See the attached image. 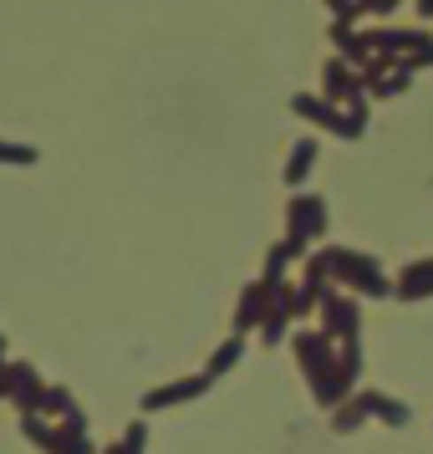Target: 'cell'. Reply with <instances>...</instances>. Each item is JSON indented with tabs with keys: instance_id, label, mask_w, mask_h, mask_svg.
Returning a JSON list of instances; mask_svg holds the SVG:
<instances>
[{
	"instance_id": "obj_1",
	"label": "cell",
	"mask_w": 433,
	"mask_h": 454,
	"mask_svg": "<svg viewBox=\"0 0 433 454\" xmlns=\"http://www.w3.org/2000/svg\"><path fill=\"white\" fill-rule=\"evenodd\" d=\"M321 261H327L331 276L357 281V286L372 291V296H383V291H388V281H383V270H377V261H372V255H357V250H327Z\"/></svg>"
},
{
	"instance_id": "obj_2",
	"label": "cell",
	"mask_w": 433,
	"mask_h": 454,
	"mask_svg": "<svg viewBox=\"0 0 433 454\" xmlns=\"http://www.w3.org/2000/svg\"><path fill=\"white\" fill-rule=\"evenodd\" d=\"M321 225H327V205H321V200H311V194H301V200L290 205V240H301V246H306L311 235H321Z\"/></svg>"
},
{
	"instance_id": "obj_3",
	"label": "cell",
	"mask_w": 433,
	"mask_h": 454,
	"mask_svg": "<svg viewBox=\"0 0 433 454\" xmlns=\"http://www.w3.org/2000/svg\"><path fill=\"white\" fill-rule=\"evenodd\" d=\"M311 159H316V144H296V153H290V164H286V179L290 184H301V179H306V168H311Z\"/></svg>"
},
{
	"instance_id": "obj_4",
	"label": "cell",
	"mask_w": 433,
	"mask_h": 454,
	"mask_svg": "<svg viewBox=\"0 0 433 454\" xmlns=\"http://www.w3.org/2000/svg\"><path fill=\"white\" fill-rule=\"evenodd\" d=\"M0 164H36V148H11V144H0Z\"/></svg>"
}]
</instances>
